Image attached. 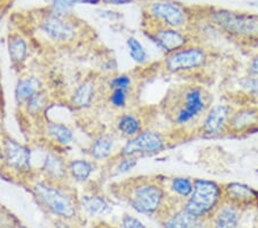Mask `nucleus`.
<instances>
[{"instance_id": "12", "label": "nucleus", "mask_w": 258, "mask_h": 228, "mask_svg": "<svg viewBox=\"0 0 258 228\" xmlns=\"http://www.w3.org/2000/svg\"><path fill=\"white\" fill-rule=\"evenodd\" d=\"M224 194L231 205L236 207L253 205L258 202V193L249 186L242 184H230L224 189Z\"/></svg>"}, {"instance_id": "16", "label": "nucleus", "mask_w": 258, "mask_h": 228, "mask_svg": "<svg viewBox=\"0 0 258 228\" xmlns=\"http://www.w3.org/2000/svg\"><path fill=\"white\" fill-rule=\"evenodd\" d=\"M39 82L36 80L35 77L24 78L18 83V86L15 89V97L18 103L22 104L24 102H28L32 96L38 93Z\"/></svg>"}, {"instance_id": "13", "label": "nucleus", "mask_w": 258, "mask_h": 228, "mask_svg": "<svg viewBox=\"0 0 258 228\" xmlns=\"http://www.w3.org/2000/svg\"><path fill=\"white\" fill-rule=\"evenodd\" d=\"M256 127H258V109L243 107L231 115L227 129L233 132H244Z\"/></svg>"}, {"instance_id": "22", "label": "nucleus", "mask_w": 258, "mask_h": 228, "mask_svg": "<svg viewBox=\"0 0 258 228\" xmlns=\"http://www.w3.org/2000/svg\"><path fill=\"white\" fill-rule=\"evenodd\" d=\"M70 173L76 181H86L89 179L93 168L89 161L86 160H74L69 166Z\"/></svg>"}, {"instance_id": "24", "label": "nucleus", "mask_w": 258, "mask_h": 228, "mask_svg": "<svg viewBox=\"0 0 258 228\" xmlns=\"http://www.w3.org/2000/svg\"><path fill=\"white\" fill-rule=\"evenodd\" d=\"M48 131L57 141V143L62 145L69 144L73 141V132L64 124L51 123L48 127Z\"/></svg>"}, {"instance_id": "9", "label": "nucleus", "mask_w": 258, "mask_h": 228, "mask_svg": "<svg viewBox=\"0 0 258 228\" xmlns=\"http://www.w3.org/2000/svg\"><path fill=\"white\" fill-rule=\"evenodd\" d=\"M151 37L162 50L168 53H173L178 50L184 49L188 43V38L179 29L160 26V24Z\"/></svg>"}, {"instance_id": "18", "label": "nucleus", "mask_w": 258, "mask_h": 228, "mask_svg": "<svg viewBox=\"0 0 258 228\" xmlns=\"http://www.w3.org/2000/svg\"><path fill=\"white\" fill-rule=\"evenodd\" d=\"M82 205L91 215L105 214L109 211V205L99 196H84L82 198Z\"/></svg>"}, {"instance_id": "27", "label": "nucleus", "mask_w": 258, "mask_h": 228, "mask_svg": "<svg viewBox=\"0 0 258 228\" xmlns=\"http://www.w3.org/2000/svg\"><path fill=\"white\" fill-rule=\"evenodd\" d=\"M127 47L128 51H130V56L133 60L138 62V64H144V62H146V60H147V53H146V50L140 44L139 40L131 37V38L127 39Z\"/></svg>"}, {"instance_id": "3", "label": "nucleus", "mask_w": 258, "mask_h": 228, "mask_svg": "<svg viewBox=\"0 0 258 228\" xmlns=\"http://www.w3.org/2000/svg\"><path fill=\"white\" fill-rule=\"evenodd\" d=\"M148 15L159 22L160 26L180 29L186 27L190 22V19H200L198 7L194 12H190L188 8L173 2H160L152 3L148 7Z\"/></svg>"}, {"instance_id": "10", "label": "nucleus", "mask_w": 258, "mask_h": 228, "mask_svg": "<svg viewBox=\"0 0 258 228\" xmlns=\"http://www.w3.org/2000/svg\"><path fill=\"white\" fill-rule=\"evenodd\" d=\"M232 115V109L228 105H217L212 107L203 123V131L209 136L222 134L227 129L228 121Z\"/></svg>"}, {"instance_id": "11", "label": "nucleus", "mask_w": 258, "mask_h": 228, "mask_svg": "<svg viewBox=\"0 0 258 228\" xmlns=\"http://www.w3.org/2000/svg\"><path fill=\"white\" fill-rule=\"evenodd\" d=\"M5 159L10 167L19 172L30 169V150L13 140L5 141Z\"/></svg>"}, {"instance_id": "1", "label": "nucleus", "mask_w": 258, "mask_h": 228, "mask_svg": "<svg viewBox=\"0 0 258 228\" xmlns=\"http://www.w3.org/2000/svg\"><path fill=\"white\" fill-rule=\"evenodd\" d=\"M201 20L240 40H258V14L216 6H200Z\"/></svg>"}, {"instance_id": "15", "label": "nucleus", "mask_w": 258, "mask_h": 228, "mask_svg": "<svg viewBox=\"0 0 258 228\" xmlns=\"http://www.w3.org/2000/svg\"><path fill=\"white\" fill-rule=\"evenodd\" d=\"M240 215L238 207L227 205L217 211L212 220V228H238Z\"/></svg>"}, {"instance_id": "23", "label": "nucleus", "mask_w": 258, "mask_h": 228, "mask_svg": "<svg viewBox=\"0 0 258 228\" xmlns=\"http://www.w3.org/2000/svg\"><path fill=\"white\" fill-rule=\"evenodd\" d=\"M118 129L126 136H136L139 134L141 129L140 121L131 114H124L119 119Z\"/></svg>"}, {"instance_id": "19", "label": "nucleus", "mask_w": 258, "mask_h": 228, "mask_svg": "<svg viewBox=\"0 0 258 228\" xmlns=\"http://www.w3.org/2000/svg\"><path fill=\"white\" fill-rule=\"evenodd\" d=\"M10 56L14 64H22L27 57V44L20 36H13L10 38Z\"/></svg>"}, {"instance_id": "37", "label": "nucleus", "mask_w": 258, "mask_h": 228, "mask_svg": "<svg viewBox=\"0 0 258 228\" xmlns=\"http://www.w3.org/2000/svg\"><path fill=\"white\" fill-rule=\"evenodd\" d=\"M3 159V153H2V150H0V160Z\"/></svg>"}, {"instance_id": "30", "label": "nucleus", "mask_w": 258, "mask_h": 228, "mask_svg": "<svg viewBox=\"0 0 258 228\" xmlns=\"http://www.w3.org/2000/svg\"><path fill=\"white\" fill-rule=\"evenodd\" d=\"M125 91L126 90H122V89H115L114 93L111 94L110 97V102L116 107H124L126 103V96H125Z\"/></svg>"}, {"instance_id": "20", "label": "nucleus", "mask_w": 258, "mask_h": 228, "mask_svg": "<svg viewBox=\"0 0 258 228\" xmlns=\"http://www.w3.org/2000/svg\"><path fill=\"white\" fill-rule=\"evenodd\" d=\"M94 95V86L91 82H85L83 83L75 91L74 97H73V103L78 107H84L89 106L91 102L93 99Z\"/></svg>"}, {"instance_id": "32", "label": "nucleus", "mask_w": 258, "mask_h": 228, "mask_svg": "<svg viewBox=\"0 0 258 228\" xmlns=\"http://www.w3.org/2000/svg\"><path fill=\"white\" fill-rule=\"evenodd\" d=\"M131 84V80L130 77L126 76V75H120L115 77L113 81L110 82V86L115 89H122V90H126L128 86Z\"/></svg>"}, {"instance_id": "28", "label": "nucleus", "mask_w": 258, "mask_h": 228, "mask_svg": "<svg viewBox=\"0 0 258 228\" xmlns=\"http://www.w3.org/2000/svg\"><path fill=\"white\" fill-rule=\"evenodd\" d=\"M240 83L241 85H242V88L247 91L248 94L258 97V77H245Z\"/></svg>"}, {"instance_id": "38", "label": "nucleus", "mask_w": 258, "mask_h": 228, "mask_svg": "<svg viewBox=\"0 0 258 228\" xmlns=\"http://www.w3.org/2000/svg\"><path fill=\"white\" fill-rule=\"evenodd\" d=\"M15 228H26V227H24V226H21V225H20V226H18V227H15Z\"/></svg>"}, {"instance_id": "36", "label": "nucleus", "mask_w": 258, "mask_h": 228, "mask_svg": "<svg viewBox=\"0 0 258 228\" xmlns=\"http://www.w3.org/2000/svg\"><path fill=\"white\" fill-rule=\"evenodd\" d=\"M107 3L113 4V5H125V4H130L133 0H106Z\"/></svg>"}, {"instance_id": "34", "label": "nucleus", "mask_w": 258, "mask_h": 228, "mask_svg": "<svg viewBox=\"0 0 258 228\" xmlns=\"http://www.w3.org/2000/svg\"><path fill=\"white\" fill-rule=\"evenodd\" d=\"M80 2V0H55V6L60 10H67L74 4Z\"/></svg>"}, {"instance_id": "35", "label": "nucleus", "mask_w": 258, "mask_h": 228, "mask_svg": "<svg viewBox=\"0 0 258 228\" xmlns=\"http://www.w3.org/2000/svg\"><path fill=\"white\" fill-rule=\"evenodd\" d=\"M249 70H250L251 76L258 77V55L252 58L250 66H249Z\"/></svg>"}, {"instance_id": "29", "label": "nucleus", "mask_w": 258, "mask_h": 228, "mask_svg": "<svg viewBox=\"0 0 258 228\" xmlns=\"http://www.w3.org/2000/svg\"><path fill=\"white\" fill-rule=\"evenodd\" d=\"M136 165H137L136 157H126L125 159H123L117 165V167H116V173H117V174L126 173L128 171H131V169L135 167Z\"/></svg>"}, {"instance_id": "2", "label": "nucleus", "mask_w": 258, "mask_h": 228, "mask_svg": "<svg viewBox=\"0 0 258 228\" xmlns=\"http://www.w3.org/2000/svg\"><path fill=\"white\" fill-rule=\"evenodd\" d=\"M223 196V189L214 181L198 179L193 182V193L185 210L197 218H202L216 209Z\"/></svg>"}, {"instance_id": "14", "label": "nucleus", "mask_w": 258, "mask_h": 228, "mask_svg": "<svg viewBox=\"0 0 258 228\" xmlns=\"http://www.w3.org/2000/svg\"><path fill=\"white\" fill-rule=\"evenodd\" d=\"M41 28L54 40H67L74 35L73 27L57 16H49L41 24Z\"/></svg>"}, {"instance_id": "21", "label": "nucleus", "mask_w": 258, "mask_h": 228, "mask_svg": "<svg viewBox=\"0 0 258 228\" xmlns=\"http://www.w3.org/2000/svg\"><path fill=\"white\" fill-rule=\"evenodd\" d=\"M113 149V139L110 136L103 135L94 141L91 148V153L95 159H105L109 157Z\"/></svg>"}, {"instance_id": "7", "label": "nucleus", "mask_w": 258, "mask_h": 228, "mask_svg": "<svg viewBox=\"0 0 258 228\" xmlns=\"http://www.w3.org/2000/svg\"><path fill=\"white\" fill-rule=\"evenodd\" d=\"M165 148V141L163 136L155 131H145L133 136L124 145L122 156L136 157L145 155H155L163 151Z\"/></svg>"}, {"instance_id": "4", "label": "nucleus", "mask_w": 258, "mask_h": 228, "mask_svg": "<svg viewBox=\"0 0 258 228\" xmlns=\"http://www.w3.org/2000/svg\"><path fill=\"white\" fill-rule=\"evenodd\" d=\"M33 192L43 205L57 217L69 219L76 214L74 200L63 190L45 182H38L33 187Z\"/></svg>"}, {"instance_id": "17", "label": "nucleus", "mask_w": 258, "mask_h": 228, "mask_svg": "<svg viewBox=\"0 0 258 228\" xmlns=\"http://www.w3.org/2000/svg\"><path fill=\"white\" fill-rule=\"evenodd\" d=\"M199 218L184 209L173 214L168 221L165 222L164 228H195L198 226Z\"/></svg>"}, {"instance_id": "8", "label": "nucleus", "mask_w": 258, "mask_h": 228, "mask_svg": "<svg viewBox=\"0 0 258 228\" xmlns=\"http://www.w3.org/2000/svg\"><path fill=\"white\" fill-rule=\"evenodd\" d=\"M206 96L202 89L192 88L189 89L184 96L182 106L177 113V122L184 124L189 122L190 120L197 118L206 109Z\"/></svg>"}, {"instance_id": "25", "label": "nucleus", "mask_w": 258, "mask_h": 228, "mask_svg": "<svg viewBox=\"0 0 258 228\" xmlns=\"http://www.w3.org/2000/svg\"><path fill=\"white\" fill-rule=\"evenodd\" d=\"M45 169L48 173V175L52 177H57L61 179L66 174V167L63 161H62L59 157L54 155H48L45 160Z\"/></svg>"}, {"instance_id": "6", "label": "nucleus", "mask_w": 258, "mask_h": 228, "mask_svg": "<svg viewBox=\"0 0 258 228\" xmlns=\"http://www.w3.org/2000/svg\"><path fill=\"white\" fill-rule=\"evenodd\" d=\"M207 59V53L202 48H184L170 53L165 60V67L172 73L186 72L203 67Z\"/></svg>"}, {"instance_id": "31", "label": "nucleus", "mask_w": 258, "mask_h": 228, "mask_svg": "<svg viewBox=\"0 0 258 228\" xmlns=\"http://www.w3.org/2000/svg\"><path fill=\"white\" fill-rule=\"evenodd\" d=\"M27 103H28V109L31 112H38L41 107L44 106L45 98L40 93H37L35 96H32Z\"/></svg>"}, {"instance_id": "5", "label": "nucleus", "mask_w": 258, "mask_h": 228, "mask_svg": "<svg viewBox=\"0 0 258 228\" xmlns=\"http://www.w3.org/2000/svg\"><path fill=\"white\" fill-rule=\"evenodd\" d=\"M164 200V192L155 184H141L136 187L130 198L131 206L144 214L155 213Z\"/></svg>"}, {"instance_id": "26", "label": "nucleus", "mask_w": 258, "mask_h": 228, "mask_svg": "<svg viewBox=\"0 0 258 228\" xmlns=\"http://www.w3.org/2000/svg\"><path fill=\"white\" fill-rule=\"evenodd\" d=\"M171 188L179 196L189 197L193 193V182L187 177H174L171 182Z\"/></svg>"}, {"instance_id": "33", "label": "nucleus", "mask_w": 258, "mask_h": 228, "mask_svg": "<svg viewBox=\"0 0 258 228\" xmlns=\"http://www.w3.org/2000/svg\"><path fill=\"white\" fill-rule=\"evenodd\" d=\"M123 228H147L143 222L135 217H131V215L125 214L122 219Z\"/></svg>"}]
</instances>
